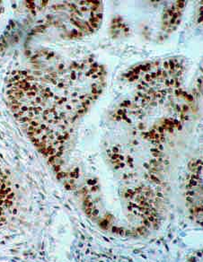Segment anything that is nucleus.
Wrapping results in <instances>:
<instances>
[{"mask_svg":"<svg viewBox=\"0 0 203 262\" xmlns=\"http://www.w3.org/2000/svg\"><path fill=\"white\" fill-rule=\"evenodd\" d=\"M7 182H8V177L4 173H2V171L0 170V189L4 187Z\"/></svg>","mask_w":203,"mask_h":262,"instance_id":"nucleus-1","label":"nucleus"}]
</instances>
